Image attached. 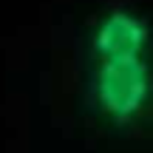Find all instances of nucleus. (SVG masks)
I'll return each mask as SVG.
<instances>
[{"label":"nucleus","mask_w":153,"mask_h":153,"mask_svg":"<svg viewBox=\"0 0 153 153\" xmlns=\"http://www.w3.org/2000/svg\"><path fill=\"white\" fill-rule=\"evenodd\" d=\"M82 105L97 125L128 133L153 105V23L142 9L111 6L85 31Z\"/></svg>","instance_id":"obj_1"}]
</instances>
